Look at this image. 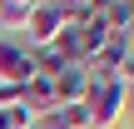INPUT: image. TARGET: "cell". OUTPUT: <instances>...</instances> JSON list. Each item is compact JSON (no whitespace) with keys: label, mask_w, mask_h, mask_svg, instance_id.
Segmentation results:
<instances>
[{"label":"cell","mask_w":134,"mask_h":129,"mask_svg":"<svg viewBox=\"0 0 134 129\" xmlns=\"http://www.w3.org/2000/svg\"><path fill=\"white\" fill-rule=\"evenodd\" d=\"M129 50H134V35H129Z\"/></svg>","instance_id":"obj_9"},{"label":"cell","mask_w":134,"mask_h":129,"mask_svg":"<svg viewBox=\"0 0 134 129\" xmlns=\"http://www.w3.org/2000/svg\"><path fill=\"white\" fill-rule=\"evenodd\" d=\"M50 89H55V109H65V104H85V94H90V75H85V65L60 70V75L50 80Z\"/></svg>","instance_id":"obj_4"},{"label":"cell","mask_w":134,"mask_h":129,"mask_svg":"<svg viewBox=\"0 0 134 129\" xmlns=\"http://www.w3.org/2000/svg\"><path fill=\"white\" fill-rule=\"evenodd\" d=\"M124 99H129V85L114 75V80H90V94H85V109H90V124L94 129H114L124 119Z\"/></svg>","instance_id":"obj_1"},{"label":"cell","mask_w":134,"mask_h":129,"mask_svg":"<svg viewBox=\"0 0 134 129\" xmlns=\"http://www.w3.org/2000/svg\"><path fill=\"white\" fill-rule=\"evenodd\" d=\"M104 20H109V30H114V35H134V0H114Z\"/></svg>","instance_id":"obj_5"},{"label":"cell","mask_w":134,"mask_h":129,"mask_svg":"<svg viewBox=\"0 0 134 129\" xmlns=\"http://www.w3.org/2000/svg\"><path fill=\"white\" fill-rule=\"evenodd\" d=\"M65 25H70V20L60 15V5H55V0H40V5L30 10V20H25V45H30V50H40V45H55Z\"/></svg>","instance_id":"obj_2"},{"label":"cell","mask_w":134,"mask_h":129,"mask_svg":"<svg viewBox=\"0 0 134 129\" xmlns=\"http://www.w3.org/2000/svg\"><path fill=\"white\" fill-rule=\"evenodd\" d=\"M124 109H129V114H134V85H129V99H124Z\"/></svg>","instance_id":"obj_8"},{"label":"cell","mask_w":134,"mask_h":129,"mask_svg":"<svg viewBox=\"0 0 134 129\" xmlns=\"http://www.w3.org/2000/svg\"><path fill=\"white\" fill-rule=\"evenodd\" d=\"M35 5H40V0H0V15H5V25H20V30H25V20H30Z\"/></svg>","instance_id":"obj_6"},{"label":"cell","mask_w":134,"mask_h":129,"mask_svg":"<svg viewBox=\"0 0 134 129\" xmlns=\"http://www.w3.org/2000/svg\"><path fill=\"white\" fill-rule=\"evenodd\" d=\"M35 80V50L20 40H0V85H30Z\"/></svg>","instance_id":"obj_3"},{"label":"cell","mask_w":134,"mask_h":129,"mask_svg":"<svg viewBox=\"0 0 134 129\" xmlns=\"http://www.w3.org/2000/svg\"><path fill=\"white\" fill-rule=\"evenodd\" d=\"M60 119H65V129H94L85 104H65V109H60Z\"/></svg>","instance_id":"obj_7"}]
</instances>
